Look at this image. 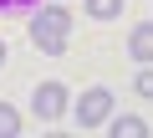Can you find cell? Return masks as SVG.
Instances as JSON below:
<instances>
[{
	"label": "cell",
	"instance_id": "1",
	"mask_svg": "<svg viewBox=\"0 0 153 138\" xmlns=\"http://www.w3.org/2000/svg\"><path fill=\"white\" fill-rule=\"evenodd\" d=\"M66 31H71V10L66 5H41V16H31V41L46 56H61L66 51Z\"/></svg>",
	"mask_w": 153,
	"mask_h": 138
},
{
	"label": "cell",
	"instance_id": "2",
	"mask_svg": "<svg viewBox=\"0 0 153 138\" xmlns=\"http://www.w3.org/2000/svg\"><path fill=\"white\" fill-rule=\"evenodd\" d=\"M107 113H112V92H107V87H92V92H82V102H76V123H82V128H97V123H107Z\"/></svg>",
	"mask_w": 153,
	"mask_h": 138
},
{
	"label": "cell",
	"instance_id": "3",
	"mask_svg": "<svg viewBox=\"0 0 153 138\" xmlns=\"http://www.w3.org/2000/svg\"><path fill=\"white\" fill-rule=\"evenodd\" d=\"M31 107H36V118H41V123L61 118V113H66V87H61V82H41V87L31 92Z\"/></svg>",
	"mask_w": 153,
	"mask_h": 138
},
{
	"label": "cell",
	"instance_id": "4",
	"mask_svg": "<svg viewBox=\"0 0 153 138\" xmlns=\"http://www.w3.org/2000/svg\"><path fill=\"white\" fill-rule=\"evenodd\" d=\"M128 56L153 61V26H133V36H128Z\"/></svg>",
	"mask_w": 153,
	"mask_h": 138
},
{
	"label": "cell",
	"instance_id": "5",
	"mask_svg": "<svg viewBox=\"0 0 153 138\" xmlns=\"http://www.w3.org/2000/svg\"><path fill=\"white\" fill-rule=\"evenodd\" d=\"M143 133H148V123H143V118H133V113L112 118V138H143Z\"/></svg>",
	"mask_w": 153,
	"mask_h": 138
},
{
	"label": "cell",
	"instance_id": "6",
	"mask_svg": "<svg viewBox=\"0 0 153 138\" xmlns=\"http://www.w3.org/2000/svg\"><path fill=\"white\" fill-rule=\"evenodd\" d=\"M16 133H21V113L10 102H0V138H16Z\"/></svg>",
	"mask_w": 153,
	"mask_h": 138
},
{
	"label": "cell",
	"instance_id": "7",
	"mask_svg": "<svg viewBox=\"0 0 153 138\" xmlns=\"http://www.w3.org/2000/svg\"><path fill=\"white\" fill-rule=\"evenodd\" d=\"M87 16H97V21H112V16H123V0H87Z\"/></svg>",
	"mask_w": 153,
	"mask_h": 138
},
{
	"label": "cell",
	"instance_id": "8",
	"mask_svg": "<svg viewBox=\"0 0 153 138\" xmlns=\"http://www.w3.org/2000/svg\"><path fill=\"white\" fill-rule=\"evenodd\" d=\"M36 5H41V0H0V16H26Z\"/></svg>",
	"mask_w": 153,
	"mask_h": 138
},
{
	"label": "cell",
	"instance_id": "9",
	"mask_svg": "<svg viewBox=\"0 0 153 138\" xmlns=\"http://www.w3.org/2000/svg\"><path fill=\"white\" fill-rule=\"evenodd\" d=\"M138 92H143V97H153V66H148V72L138 77Z\"/></svg>",
	"mask_w": 153,
	"mask_h": 138
},
{
	"label": "cell",
	"instance_id": "10",
	"mask_svg": "<svg viewBox=\"0 0 153 138\" xmlns=\"http://www.w3.org/2000/svg\"><path fill=\"white\" fill-rule=\"evenodd\" d=\"M5 56H10V51H5V41H0V66H5Z\"/></svg>",
	"mask_w": 153,
	"mask_h": 138
}]
</instances>
